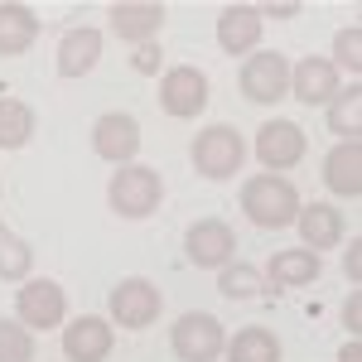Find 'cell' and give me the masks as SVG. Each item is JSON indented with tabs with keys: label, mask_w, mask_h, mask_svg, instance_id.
I'll return each instance as SVG.
<instances>
[{
	"label": "cell",
	"mask_w": 362,
	"mask_h": 362,
	"mask_svg": "<svg viewBox=\"0 0 362 362\" xmlns=\"http://www.w3.org/2000/svg\"><path fill=\"white\" fill-rule=\"evenodd\" d=\"M261 285H266V276H261L256 266H247V261H227L223 271H218V290H223V300H256Z\"/></svg>",
	"instance_id": "cell-25"
},
{
	"label": "cell",
	"mask_w": 362,
	"mask_h": 362,
	"mask_svg": "<svg viewBox=\"0 0 362 362\" xmlns=\"http://www.w3.org/2000/svg\"><path fill=\"white\" fill-rule=\"evenodd\" d=\"M343 324H348V338H358V329H362V290L348 295V305H343Z\"/></svg>",
	"instance_id": "cell-30"
},
{
	"label": "cell",
	"mask_w": 362,
	"mask_h": 362,
	"mask_svg": "<svg viewBox=\"0 0 362 362\" xmlns=\"http://www.w3.org/2000/svg\"><path fill=\"white\" fill-rule=\"evenodd\" d=\"M300 189L285 179V174H251L247 184H242V213H247L256 227H271V232H280V227H295V218H300Z\"/></svg>",
	"instance_id": "cell-1"
},
{
	"label": "cell",
	"mask_w": 362,
	"mask_h": 362,
	"mask_svg": "<svg viewBox=\"0 0 362 362\" xmlns=\"http://www.w3.org/2000/svg\"><path fill=\"white\" fill-rule=\"evenodd\" d=\"M261 10L251 5V0H232L218 10V49L223 54H256V44H261Z\"/></svg>",
	"instance_id": "cell-12"
},
{
	"label": "cell",
	"mask_w": 362,
	"mask_h": 362,
	"mask_svg": "<svg viewBox=\"0 0 362 362\" xmlns=\"http://www.w3.org/2000/svg\"><path fill=\"white\" fill-rule=\"evenodd\" d=\"M324 184L338 198H358L362 194V145L358 140H338L324 160Z\"/></svg>",
	"instance_id": "cell-19"
},
{
	"label": "cell",
	"mask_w": 362,
	"mask_h": 362,
	"mask_svg": "<svg viewBox=\"0 0 362 362\" xmlns=\"http://www.w3.org/2000/svg\"><path fill=\"white\" fill-rule=\"evenodd\" d=\"M0 362H34V334L20 319H0Z\"/></svg>",
	"instance_id": "cell-27"
},
{
	"label": "cell",
	"mask_w": 362,
	"mask_h": 362,
	"mask_svg": "<svg viewBox=\"0 0 362 362\" xmlns=\"http://www.w3.org/2000/svg\"><path fill=\"white\" fill-rule=\"evenodd\" d=\"M112 34L126 44H150L165 29V5L160 0H116L112 10Z\"/></svg>",
	"instance_id": "cell-13"
},
{
	"label": "cell",
	"mask_w": 362,
	"mask_h": 362,
	"mask_svg": "<svg viewBox=\"0 0 362 362\" xmlns=\"http://www.w3.org/2000/svg\"><path fill=\"white\" fill-rule=\"evenodd\" d=\"M334 73L343 78L348 73V83H358V73H362V29L358 25H348V29H338L334 34Z\"/></svg>",
	"instance_id": "cell-26"
},
{
	"label": "cell",
	"mask_w": 362,
	"mask_h": 362,
	"mask_svg": "<svg viewBox=\"0 0 362 362\" xmlns=\"http://www.w3.org/2000/svg\"><path fill=\"white\" fill-rule=\"evenodd\" d=\"M319 271H324V261H319L314 251L285 247V251H276V256H271L266 280H271L276 290H305V285H314V280H319Z\"/></svg>",
	"instance_id": "cell-18"
},
{
	"label": "cell",
	"mask_w": 362,
	"mask_h": 362,
	"mask_svg": "<svg viewBox=\"0 0 362 362\" xmlns=\"http://www.w3.org/2000/svg\"><path fill=\"white\" fill-rule=\"evenodd\" d=\"M15 319L25 324L29 334H49V329H63V319H68V295H63V285L58 280H34L29 276L20 285V295H15Z\"/></svg>",
	"instance_id": "cell-4"
},
{
	"label": "cell",
	"mask_w": 362,
	"mask_h": 362,
	"mask_svg": "<svg viewBox=\"0 0 362 362\" xmlns=\"http://www.w3.org/2000/svg\"><path fill=\"white\" fill-rule=\"evenodd\" d=\"M34 136V107L20 97H0V150H25Z\"/></svg>",
	"instance_id": "cell-23"
},
{
	"label": "cell",
	"mask_w": 362,
	"mask_h": 362,
	"mask_svg": "<svg viewBox=\"0 0 362 362\" xmlns=\"http://www.w3.org/2000/svg\"><path fill=\"white\" fill-rule=\"evenodd\" d=\"M295 227H300L305 251H314V256H319L324 247H338V242H343V213L329 208V203H309V208H300Z\"/></svg>",
	"instance_id": "cell-20"
},
{
	"label": "cell",
	"mask_w": 362,
	"mask_h": 362,
	"mask_svg": "<svg viewBox=\"0 0 362 362\" xmlns=\"http://www.w3.org/2000/svg\"><path fill=\"white\" fill-rule=\"evenodd\" d=\"M29 271H34V251H29V242L15 237L10 227L0 223V280H20V285H25Z\"/></svg>",
	"instance_id": "cell-24"
},
{
	"label": "cell",
	"mask_w": 362,
	"mask_h": 362,
	"mask_svg": "<svg viewBox=\"0 0 362 362\" xmlns=\"http://www.w3.org/2000/svg\"><path fill=\"white\" fill-rule=\"evenodd\" d=\"M343 271H348V280H353V285L362 280V242H358V237L348 242V256H343Z\"/></svg>",
	"instance_id": "cell-31"
},
{
	"label": "cell",
	"mask_w": 362,
	"mask_h": 362,
	"mask_svg": "<svg viewBox=\"0 0 362 362\" xmlns=\"http://www.w3.org/2000/svg\"><path fill=\"white\" fill-rule=\"evenodd\" d=\"M256 10H261V20H266V15H271V20H295V15L305 10V0H261Z\"/></svg>",
	"instance_id": "cell-29"
},
{
	"label": "cell",
	"mask_w": 362,
	"mask_h": 362,
	"mask_svg": "<svg viewBox=\"0 0 362 362\" xmlns=\"http://www.w3.org/2000/svg\"><path fill=\"white\" fill-rule=\"evenodd\" d=\"M131 73H140V78H155V73H165V49H160V39H150V44H136V54H131Z\"/></svg>",
	"instance_id": "cell-28"
},
{
	"label": "cell",
	"mask_w": 362,
	"mask_h": 362,
	"mask_svg": "<svg viewBox=\"0 0 362 362\" xmlns=\"http://www.w3.org/2000/svg\"><path fill=\"white\" fill-rule=\"evenodd\" d=\"M160 107L165 116H179V121H194L208 107V73L194 68V63H174L160 73Z\"/></svg>",
	"instance_id": "cell-7"
},
{
	"label": "cell",
	"mask_w": 362,
	"mask_h": 362,
	"mask_svg": "<svg viewBox=\"0 0 362 362\" xmlns=\"http://www.w3.org/2000/svg\"><path fill=\"white\" fill-rule=\"evenodd\" d=\"M39 39V15L25 0H0V58L29 54V44Z\"/></svg>",
	"instance_id": "cell-17"
},
{
	"label": "cell",
	"mask_w": 362,
	"mask_h": 362,
	"mask_svg": "<svg viewBox=\"0 0 362 362\" xmlns=\"http://www.w3.org/2000/svg\"><path fill=\"white\" fill-rule=\"evenodd\" d=\"M107 203H112L116 218H126V223L155 218V213H160V203H165V179H160V169H150V165H121L112 174V184H107Z\"/></svg>",
	"instance_id": "cell-2"
},
{
	"label": "cell",
	"mask_w": 362,
	"mask_h": 362,
	"mask_svg": "<svg viewBox=\"0 0 362 362\" xmlns=\"http://www.w3.org/2000/svg\"><path fill=\"white\" fill-rule=\"evenodd\" d=\"M324 112H329V131H334L338 140H358V131H362V83L338 87L334 102H329Z\"/></svg>",
	"instance_id": "cell-22"
},
{
	"label": "cell",
	"mask_w": 362,
	"mask_h": 362,
	"mask_svg": "<svg viewBox=\"0 0 362 362\" xmlns=\"http://www.w3.org/2000/svg\"><path fill=\"white\" fill-rule=\"evenodd\" d=\"M160 309H165V295H160V285H150L145 276H131L112 290V319L121 329H150L160 319Z\"/></svg>",
	"instance_id": "cell-10"
},
{
	"label": "cell",
	"mask_w": 362,
	"mask_h": 362,
	"mask_svg": "<svg viewBox=\"0 0 362 362\" xmlns=\"http://www.w3.org/2000/svg\"><path fill=\"white\" fill-rule=\"evenodd\" d=\"M338 362H362V338H348V343L338 348Z\"/></svg>",
	"instance_id": "cell-32"
},
{
	"label": "cell",
	"mask_w": 362,
	"mask_h": 362,
	"mask_svg": "<svg viewBox=\"0 0 362 362\" xmlns=\"http://www.w3.org/2000/svg\"><path fill=\"white\" fill-rule=\"evenodd\" d=\"M97 63H102V29L92 25L68 29L58 44V78H87Z\"/></svg>",
	"instance_id": "cell-16"
},
{
	"label": "cell",
	"mask_w": 362,
	"mask_h": 362,
	"mask_svg": "<svg viewBox=\"0 0 362 362\" xmlns=\"http://www.w3.org/2000/svg\"><path fill=\"white\" fill-rule=\"evenodd\" d=\"M112 353V324L97 319V314H83L73 324H63V358L68 362H107Z\"/></svg>",
	"instance_id": "cell-15"
},
{
	"label": "cell",
	"mask_w": 362,
	"mask_h": 362,
	"mask_svg": "<svg viewBox=\"0 0 362 362\" xmlns=\"http://www.w3.org/2000/svg\"><path fill=\"white\" fill-rule=\"evenodd\" d=\"M305 131L295 126V121H285V116H276V121H266L261 131H256V160L266 165V174H280V169H295L300 160H305Z\"/></svg>",
	"instance_id": "cell-11"
},
{
	"label": "cell",
	"mask_w": 362,
	"mask_h": 362,
	"mask_svg": "<svg viewBox=\"0 0 362 362\" xmlns=\"http://www.w3.org/2000/svg\"><path fill=\"white\" fill-rule=\"evenodd\" d=\"M92 150L107 165H136L140 155V121L131 112H102L92 121Z\"/></svg>",
	"instance_id": "cell-8"
},
{
	"label": "cell",
	"mask_w": 362,
	"mask_h": 362,
	"mask_svg": "<svg viewBox=\"0 0 362 362\" xmlns=\"http://www.w3.org/2000/svg\"><path fill=\"white\" fill-rule=\"evenodd\" d=\"M223 324L208 314V309H189L179 314V324L169 329V348L179 362H218L223 358Z\"/></svg>",
	"instance_id": "cell-5"
},
{
	"label": "cell",
	"mask_w": 362,
	"mask_h": 362,
	"mask_svg": "<svg viewBox=\"0 0 362 362\" xmlns=\"http://www.w3.org/2000/svg\"><path fill=\"white\" fill-rule=\"evenodd\" d=\"M227 362H280V338L261 324H247L242 334H232V343H223Z\"/></svg>",
	"instance_id": "cell-21"
},
{
	"label": "cell",
	"mask_w": 362,
	"mask_h": 362,
	"mask_svg": "<svg viewBox=\"0 0 362 362\" xmlns=\"http://www.w3.org/2000/svg\"><path fill=\"white\" fill-rule=\"evenodd\" d=\"M237 87L256 107H276L280 97H290V63H285V54H276V49L247 54L242 73H237Z\"/></svg>",
	"instance_id": "cell-6"
},
{
	"label": "cell",
	"mask_w": 362,
	"mask_h": 362,
	"mask_svg": "<svg viewBox=\"0 0 362 362\" xmlns=\"http://www.w3.org/2000/svg\"><path fill=\"white\" fill-rule=\"evenodd\" d=\"M194 169L203 174V179H232L237 169H242V160H247V140H242V131L237 126H208V131H198L194 136Z\"/></svg>",
	"instance_id": "cell-3"
},
{
	"label": "cell",
	"mask_w": 362,
	"mask_h": 362,
	"mask_svg": "<svg viewBox=\"0 0 362 362\" xmlns=\"http://www.w3.org/2000/svg\"><path fill=\"white\" fill-rule=\"evenodd\" d=\"M338 87H343V78L334 73L329 58H300L290 68V97L305 102V107H329Z\"/></svg>",
	"instance_id": "cell-14"
},
{
	"label": "cell",
	"mask_w": 362,
	"mask_h": 362,
	"mask_svg": "<svg viewBox=\"0 0 362 362\" xmlns=\"http://www.w3.org/2000/svg\"><path fill=\"white\" fill-rule=\"evenodd\" d=\"M237 251V232L223 223V218H198L189 232H184V256L194 261L198 271H223Z\"/></svg>",
	"instance_id": "cell-9"
}]
</instances>
